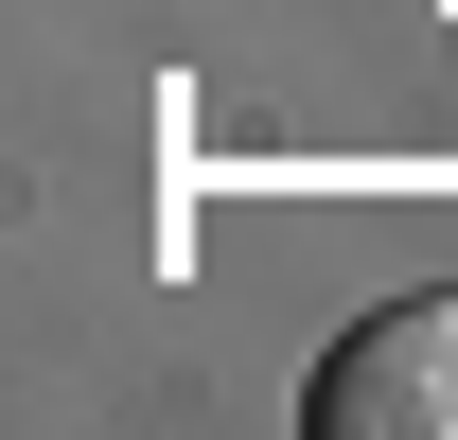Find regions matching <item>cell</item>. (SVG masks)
<instances>
[{
    "instance_id": "6da1fadb",
    "label": "cell",
    "mask_w": 458,
    "mask_h": 440,
    "mask_svg": "<svg viewBox=\"0 0 458 440\" xmlns=\"http://www.w3.org/2000/svg\"><path fill=\"white\" fill-rule=\"evenodd\" d=\"M318 440H458V300H388L318 352Z\"/></svg>"
}]
</instances>
